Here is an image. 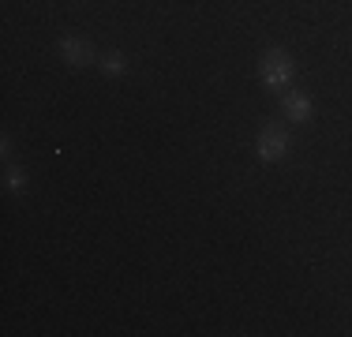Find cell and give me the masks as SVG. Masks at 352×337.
I'll return each mask as SVG.
<instances>
[{"instance_id":"1","label":"cell","mask_w":352,"mask_h":337,"mask_svg":"<svg viewBox=\"0 0 352 337\" xmlns=\"http://www.w3.org/2000/svg\"><path fill=\"white\" fill-rule=\"evenodd\" d=\"M292 75H296V64H292V53H285L281 45L266 49L258 56V79H263V87L285 90V87H292Z\"/></svg>"},{"instance_id":"2","label":"cell","mask_w":352,"mask_h":337,"mask_svg":"<svg viewBox=\"0 0 352 337\" xmlns=\"http://www.w3.org/2000/svg\"><path fill=\"white\" fill-rule=\"evenodd\" d=\"M255 154H258V162H266V165L281 162V157L289 154V128H285V124H266V128H258Z\"/></svg>"},{"instance_id":"3","label":"cell","mask_w":352,"mask_h":337,"mask_svg":"<svg viewBox=\"0 0 352 337\" xmlns=\"http://www.w3.org/2000/svg\"><path fill=\"white\" fill-rule=\"evenodd\" d=\"M60 56H64V64H72V67H87V64H94V45H90L87 38L64 34L60 38Z\"/></svg>"},{"instance_id":"4","label":"cell","mask_w":352,"mask_h":337,"mask_svg":"<svg viewBox=\"0 0 352 337\" xmlns=\"http://www.w3.org/2000/svg\"><path fill=\"white\" fill-rule=\"evenodd\" d=\"M281 113L289 116L292 124H307L311 113H315V105H311V98H307L304 90H285L281 94Z\"/></svg>"},{"instance_id":"5","label":"cell","mask_w":352,"mask_h":337,"mask_svg":"<svg viewBox=\"0 0 352 337\" xmlns=\"http://www.w3.org/2000/svg\"><path fill=\"white\" fill-rule=\"evenodd\" d=\"M4 188H8V191H23V188H27V173H23L19 165H8V173H4Z\"/></svg>"},{"instance_id":"6","label":"cell","mask_w":352,"mask_h":337,"mask_svg":"<svg viewBox=\"0 0 352 337\" xmlns=\"http://www.w3.org/2000/svg\"><path fill=\"white\" fill-rule=\"evenodd\" d=\"M102 72L105 75H124L128 72V61H124L120 53H109V56H102Z\"/></svg>"},{"instance_id":"7","label":"cell","mask_w":352,"mask_h":337,"mask_svg":"<svg viewBox=\"0 0 352 337\" xmlns=\"http://www.w3.org/2000/svg\"><path fill=\"white\" fill-rule=\"evenodd\" d=\"M0 154H4V157H12V139H8V135L0 139Z\"/></svg>"}]
</instances>
